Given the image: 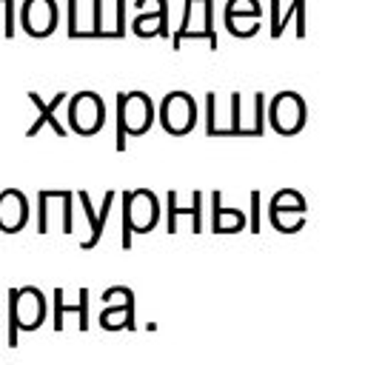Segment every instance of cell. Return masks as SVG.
<instances>
[{
	"mask_svg": "<svg viewBox=\"0 0 365 365\" xmlns=\"http://www.w3.org/2000/svg\"><path fill=\"white\" fill-rule=\"evenodd\" d=\"M200 202H202V194L197 191V194H194V208H191V211H200ZM200 228H202V214H194V231H200Z\"/></svg>",
	"mask_w": 365,
	"mask_h": 365,
	"instance_id": "e0dca14e",
	"label": "cell"
},
{
	"mask_svg": "<svg viewBox=\"0 0 365 365\" xmlns=\"http://www.w3.org/2000/svg\"><path fill=\"white\" fill-rule=\"evenodd\" d=\"M240 14L259 17V3L257 0H228L225 3V17H240Z\"/></svg>",
	"mask_w": 365,
	"mask_h": 365,
	"instance_id": "9a60e30c",
	"label": "cell"
},
{
	"mask_svg": "<svg viewBox=\"0 0 365 365\" xmlns=\"http://www.w3.org/2000/svg\"><path fill=\"white\" fill-rule=\"evenodd\" d=\"M228 225H231V231L242 228V214L228 211ZM214 231H225V208H220V194H214Z\"/></svg>",
	"mask_w": 365,
	"mask_h": 365,
	"instance_id": "5bb4252c",
	"label": "cell"
},
{
	"mask_svg": "<svg viewBox=\"0 0 365 365\" xmlns=\"http://www.w3.org/2000/svg\"><path fill=\"white\" fill-rule=\"evenodd\" d=\"M29 217V205H26V197L14 188L9 191H0V231L6 234H14Z\"/></svg>",
	"mask_w": 365,
	"mask_h": 365,
	"instance_id": "9c48e42d",
	"label": "cell"
},
{
	"mask_svg": "<svg viewBox=\"0 0 365 365\" xmlns=\"http://www.w3.org/2000/svg\"><path fill=\"white\" fill-rule=\"evenodd\" d=\"M185 37H205L211 48H217V34H214V0H185L182 6V20L171 37V46L180 48Z\"/></svg>",
	"mask_w": 365,
	"mask_h": 365,
	"instance_id": "7a4b0ae2",
	"label": "cell"
},
{
	"mask_svg": "<svg viewBox=\"0 0 365 365\" xmlns=\"http://www.w3.org/2000/svg\"><path fill=\"white\" fill-rule=\"evenodd\" d=\"M154 108L148 94L131 91V94H117V148H125V134H143L151 125Z\"/></svg>",
	"mask_w": 365,
	"mask_h": 365,
	"instance_id": "6da1fadb",
	"label": "cell"
},
{
	"mask_svg": "<svg viewBox=\"0 0 365 365\" xmlns=\"http://www.w3.org/2000/svg\"><path fill=\"white\" fill-rule=\"evenodd\" d=\"M106 120V108H103V100L94 94V91H80L71 97L68 103V123L77 134H94L100 131Z\"/></svg>",
	"mask_w": 365,
	"mask_h": 365,
	"instance_id": "5b68a950",
	"label": "cell"
},
{
	"mask_svg": "<svg viewBox=\"0 0 365 365\" xmlns=\"http://www.w3.org/2000/svg\"><path fill=\"white\" fill-rule=\"evenodd\" d=\"M131 29L143 37H148V34L168 37V0H157V9L151 14H137L131 20Z\"/></svg>",
	"mask_w": 365,
	"mask_h": 365,
	"instance_id": "8fae6325",
	"label": "cell"
},
{
	"mask_svg": "<svg viewBox=\"0 0 365 365\" xmlns=\"http://www.w3.org/2000/svg\"><path fill=\"white\" fill-rule=\"evenodd\" d=\"M20 20L31 37H46L57 26V3L54 0H26Z\"/></svg>",
	"mask_w": 365,
	"mask_h": 365,
	"instance_id": "ba28073f",
	"label": "cell"
},
{
	"mask_svg": "<svg viewBox=\"0 0 365 365\" xmlns=\"http://www.w3.org/2000/svg\"><path fill=\"white\" fill-rule=\"evenodd\" d=\"M80 202H83V208H86V214H88V220H91V240H86V242H83V248H91V245L100 240V234H103V225H106L108 208H111V202H114V194H111V191L106 194V202H103L100 217H94V214H91V202H88V194H86V191H80Z\"/></svg>",
	"mask_w": 365,
	"mask_h": 365,
	"instance_id": "7c38bea8",
	"label": "cell"
},
{
	"mask_svg": "<svg viewBox=\"0 0 365 365\" xmlns=\"http://www.w3.org/2000/svg\"><path fill=\"white\" fill-rule=\"evenodd\" d=\"M160 120L163 125L171 131V134H185L194 128V120H197V108H194V100L185 94V91H171L163 106H160Z\"/></svg>",
	"mask_w": 365,
	"mask_h": 365,
	"instance_id": "8992f818",
	"label": "cell"
},
{
	"mask_svg": "<svg viewBox=\"0 0 365 365\" xmlns=\"http://www.w3.org/2000/svg\"><path fill=\"white\" fill-rule=\"evenodd\" d=\"M225 29L237 37H248V34H257L259 31V20H237V17H225Z\"/></svg>",
	"mask_w": 365,
	"mask_h": 365,
	"instance_id": "2e32d148",
	"label": "cell"
},
{
	"mask_svg": "<svg viewBox=\"0 0 365 365\" xmlns=\"http://www.w3.org/2000/svg\"><path fill=\"white\" fill-rule=\"evenodd\" d=\"M9 345H17V331H34L43 322V297L37 288H14L9 291Z\"/></svg>",
	"mask_w": 365,
	"mask_h": 365,
	"instance_id": "3957f363",
	"label": "cell"
},
{
	"mask_svg": "<svg viewBox=\"0 0 365 365\" xmlns=\"http://www.w3.org/2000/svg\"><path fill=\"white\" fill-rule=\"evenodd\" d=\"M268 117H271V125L279 134H294L305 123V106H302V100L294 91H282V94L274 97Z\"/></svg>",
	"mask_w": 365,
	"mask_h": 365,
	"instance_id": "52a82bcc",
	"label": "cell"
},
{
	"mask_svg": "<svg viewBox=\"0 0 365 365\" xmlns=\"http://www.w3.org/2000/svg\"><path fill=\"white\" fill-rule=\"evenodd\" d=\"M125 208H123V245H131V231H145L154 225L157 220V200L151 191H128L123 197Z\"/></svg>",
	"mask_w": 365,
	"mask_h": 365,
	"instance_id": "277c9868",
	"label": "cell"
},
{
	"mask_svg": "<svg viewBox=\"0 0 365 365\" xmlns=\"http://www.w3.org/2000/svg\"><path fill=\"white\" fill-rule=\"evenodd\" d=\"M291 17L305 20V0H291V6H288V11H285V14L271 17V34H274V37H279V34L285 31V26L291 23Z\"/></svg>",
	"mask_w": 365,
	"mask_h": 365,
	"instance_id": "4fadbf2b",
	"label": "cell"
},
{
	"mask_svg": "<svg viewBox=\"0 0 365 365\" xmlns=\"http://www.w3.org/2000/svg\"><path fill=\"white\" fill-rule=\"evenodd\" d=\"M29 100L34 103V108L40 111V117H37V120H34V123L26 128V137H34V134H37V131H40L46 123H48V125H51V128H54L60 137H66V128H63V125L57 123V117H54V114H57V106H60V103H66V94H63V91H57V94L51 97V103H43L37 91H29Z\"/></svg>",
	"mask_w": 365,
	"mask_h": 365,
	"instance_id": "30bf717a",
	"label": "cell"
}]
</instances>
